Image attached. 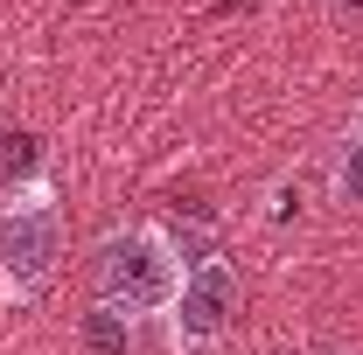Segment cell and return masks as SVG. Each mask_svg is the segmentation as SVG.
<instances>
[{"instance_id": "obj_1", "label": "cell", "mask_w": 363, "mask_h": 355, "mask_svg": "<svg viewBox=\"0 0 363 355\" xmlns=\"http://www.w3.org/2000/svg\"><path fill=\"white\" fill-rule=\"evenodd\" d=\"M182 286V251L161 223H119L91 244V293L98 307H119V313H168Z\"/></svg>"}, {"instance_id": "obj_2", "label": "cell", "mask_w": 363, "mask_h": 355, "mask_svg": "<svg viewBox=\"0 0 363 355\" xmlns=\"http://www.w3.org/2000/svg\"><path fill=\"white\" fill-rule=\"evenodd\" d=\"M63 265V202H56V181L28 188V195H7L0 202V300L7 307H35Z\"/></svg>"}, {"instance_id": "obj_3", "label": "cell", "mask_w": 363, "mask_h": 355, "mask_svg": "<svg viewBox=\"0 0 363 355\" xmlns=\"http://www.w3.org/2000/svg\"><path fill=\"white\" fill-rule=\"evenodd\" d=\"M238 300H245V286H238L230 258H217V251L189 258L175 300H168V349L175 355H217L224 334L238 327Z\"/></svg>"}, {"instance_id": "obj_4", "label": "cell", "mask_w": 363, "mask_h": 355, "mask_svg": "<svg viewBox=\"0 0 363 355\" xmlns=\"http://www.w3.org/2000/svg\"><path fill=\"white\" fill-rule=\"evenodd\" d=\"M43 181H49L43 146L28 133H0V202H7V195H28V188H43Z\"/></svg>"}, {"instance_id": "obj_5", "label": "cell", "mask_w": 363, "mask_h": 355, "mask_svg": "<svg viewBox=\"0 0 363 355\" xmlns=\"http://www.w3.org/2000/svg\"><path fill=\"white\" fill-rule=\"evenodd\" d=\"M84 349H91V355H126V349H133V313L91 307V313H84Z\"/></svg>"}, {"instance_id": "obj_6", "label": "cell", "mask_w": 363, "mask_h": 355, "mask_svg": "<svg viewBox=\"0 0 363 355\" xmlns=\"http://www.w3.org/2000/svg\"><path fill=\"white\" fill-rule=\"evenodd\" d=\"M335 202L363 209V126L342 139V153H335Z\"/></svg>"}]
</instances>
